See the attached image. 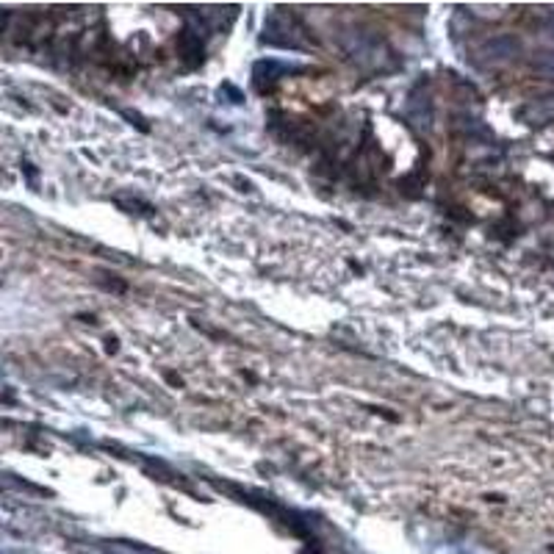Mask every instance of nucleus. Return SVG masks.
Segmentation results:
<instances>
[{
    "mask_svg": "<svg viewBox=\"0 0 554 554\" xmlns=\"http://www.w3.org/2000/svg\"><path fill=\"white\" fill-rule=\"evenodd\" d=\"M518 50V42H513L510 37H502V39H494L488 47H486V53H494L491 58H510L513 53Z\"/></svg>",
    "mask_w": 554,
    "mask_h": 554,
    "instance_id": "f03ea898",
    "label": "nucleus"
},
{
    "mask_svg": "<svg viewBox=\"0 0 554 554\" xmlns=\"http://www.w3.org/2000/svg\"><path fill=\"white\" fill-rule=\"evenodd\" d=\"M181 50H183L186 58H192V64H197L200 56H203V42H200V37L192 34V31H186L183 39H181Z\"/></svg>",
    "mask_w": 554,
    "mask_h": 554,
    "instance_id": "f257e3e1",
    "label": "nucleus"
}]
</instances>
